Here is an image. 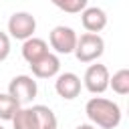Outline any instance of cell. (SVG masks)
Wrapping results in <instances>:
<instances>
[{
	"mask_svg": "<svg viewBox=\"0 0 129 129\" xmlns=\"http://www.w3.org/2000/svg\"><path fill=\"white\" fill-rule=\"evenodd\" d=\"M50 2L67 14H81L89 6V0H50Z\"/></svg>",
	"mask_w": 129,
	"mask_h": 129,
	"instance_id": "15",
	"label": "cell"
},
{
	"mask_svg": "<svg viewBox=\"0 0 129 129\" xmlns=\"http://www.w3.org/2000/svg\"><path fill=\"white\" fill-rule=\"evenodd\" d=\"M18 109H20V105L8 93H0V119L2 121H10Z\"/></svg>",
	"mask_w": 129,
	"mask_h": 129,
	"instance_id": "14",
	"label": "cell"
},
{
	"mask_svg": "<svg viewBox=\"0 0 129 129\" xmlns=\"http://www.w3.org/2000/svg\"><path fill=\"white\" fill-rule=\"evenodd\" d=\"M81 89H83V83H81L79 75H75V73H58L56 75L54 91H56L58 97H62L67 101H73L81 95Z\"/></svg>",
	"mask_w": 129,
	"mask_h": 129,
	"instance_id": "7",
	"label": "cell"
},
{
	"mask_svg": "<svg viewBox=\"0 0 129 129\" xmlns=\"http://www.w3.org/2000/svg\"><path fill=\"white\" fill-rule=\"evenodd\" d=\"M81 24L87 32H95L99 34L105 26H107V12L99 6H87L81 12Z\"/></svg>",
	"mask_w": 129,
	"mask_h": 129,
	"instance_id": "9",
	"label": "cell"
},
{
	"mask_svg": "<svg viewBox=\"0 0 129 129\" xmlns=\"http://www.w3.org/2000/svg\"><path fill=\"white\" fill-rule=\"evenodd\" d=\"M10 121H12L14 129H38L36 127V117L32 113V107H20Z\"/></svg>",
	"mask_w": 129,
	"mask_h": 129,
	"instance_id": "12",
	"label": "cell"
},
{
	"mask_svg": "<svg viewBox=\"0 0 129 129\" xmlns=\"http://www.w3.org/2000/svg\"><path fill=\"white\" fill-rule=\"evenodd\" d=\"M109 87L117 95H127L129 93V69H119L117 73H113V77H109Z\"/></svg>",
	"mask_w": 129,
	"mask_h": 129,
	"instance_id": "13",
	"label": "cell"
},
{
	"mask_svg": "<svg viewBox=\"0 0 129 129\" xmlns=\"http://www.w3.org/2000/svg\"><path fill=\"white\" fill-rule=\"evenodd\" d=\"M32 113L36 117V127L38 129H56L58 121H56V115L50 107L46 105H32Z\"/></svg>",
	"mask_w": 129,
	"mask_h": 129,
	"instance_id": "11",
	"label": "cell"
},
{
	"mask_svg": "<svg viewBox=\"0 0 129 129\" xmlns=\"http://www.w3.org/2000/svg\"><path fill=\"white\" fill-rule=\"evenodd\" d=\"M73 52H75L79 62H95L105 52V40L101 34L85 32V34L77 36V44H75Z\"/></svg>",
	"mask_w": 129,
	"mask_h": 129,
	"instance_id": "2",
	"label": "cell"
},
{
	"mask_svg": "<svg viewBox=\"0 0 129 129\" xmlns=\"http://www.w3.org/2000/svg\"><path fill=\"white\" fill-rule=\"evenodd\" d=\"M85 113L91 125L101 129H115L121 123V107L105 97H91L85 105Z\"/></svg>",
	"mask_w": 129,
	"mask_h": 129,
	"instance_id": "1",
	"label": "cell"
},
{
	"mask_svg": "<svg viewBox=\"0 0 129 129\" xmlns=\"http://www.w3.org/2000/svg\"><path fill=\"white\" fill-rule=\"evenodd\" d=\"M34 32H36V18L30 12L20 10V12H14L8 18V36L10 38L24 42L26 38L34 36Z\"/></svg>",
	"mask_w": 129,
	"mask_h": 129,
	"instance_id": "4",
	"label": "cell"
},
{
	"mask_svg": "<svg viewBox=\"0 0 129 129\" xmlns=\"http://www.w3.org/2000/svg\"><path fill=\"white\" fill-rule=\"evenodd\" d=\"M8 54H10V36L0 30V62L6 60Z\"/></svg>",
	"mask_w": 129,
	"mask_h": 129,
	"instance_id": "16",
	"label": "cell"
},
{
	"mask_svg": "<svg viewBox=\"0 0 129 129\" xmlns=\"http://www.w3.org/2000/svg\"><path fill=\"white\" fill-rule=\"evenodd\" d=\"M0 129H4V127H2V125H0Z\"/></svg>",
	"mask_w": 129,
	"mask_h": 129,
	"instance_id": "18",
	"label": "cell"
},
{
	"mask_svg": "<svg viewBox=\"0 0 129 129\" xmlns=\"http://www.w3.org/2000/svg\"><path fill=\"white\" fill-rule=\"evenodd\" d=\"M30 71H32V77L36 79H52L60 71V58L52 52H46L44 56H40L36 62L30 64Z\"/></svg>",
	"mask_w": 129,
	"mask_h": 129,
	"instance_id": "8",
	"label": "cell"
},
{
	"mask_svg": "<svg viewBox=\"0 0 129 129\" xmlns=\"http://www.w3.org/2000/svg\"><path fill=\"white\" fill-rule=\"evenodd\" d=\"M48 42L54 48V52H58V54H71L75 50V44H77V32L71 26L58 24V26H54L50 30Z\"/></svg>",
	"mask_w": 129,
	"mask_h": 129,
	"instance_id": "6",
	"label": "cell"
},
{
	"mask_svg": "<svg viewBox=\"0 0 129 129\" xmlns=\"http://www.w3.org/2000/svg\"><path fill=\"white\" fill-rule=\"evenodd\" d=\"M36 93H38V85H36L34 77H30V75H18L8 83V95L20 107L28 105L36 97Z\"/></svg>",
	"mask_w": 129,
	"mask_h": 129,
	"instance_id": "3",
	"label": "cell"
},
{
	"mask_svg": "<svg viewBox=\"0 0 129 129\" xmlns=\"http://www.w3.org/2000/svg\"><path fill=\"white\" fill-rule=\"evenodd\" d=\"M109 69L101 62H95V64H89L87 71H85V77H83V85L89 93L93 95H101L109 89Z\"/></svg>",
	"mask_w": 129,
	"mask_h": 129,
	"instance_id": "5",
	"label": "cell"
},
{
	"mask_svg": "<svg viewBox=\"0 0 129 129\" xmlns=\"http://www.w3.org/2000/svg\"><path fill=\"white\" fill-rule=\"evenodd\" d=\"M48 52V44H46V40H42V38H38V36H30V38H26L24 42H22V58L28 62V64H32V62H36L40 56H44Z\"/></svg>",
	"mask_w": 129,
	"mask_h": 129,
	"instance_id": "10",
	"label": "cell"
},
{
	"mask_svg": "<svg viewBox=\"0 0 129 129\" xmlns=\"http://www.w3.org/2000/svg\"><path fill=\"white\" fill-rule=\"evenodd\" d=\"M75 129H97L95 125H91V123H81V125H77Z\"/></svg>",
	"mask_w": 129,
	"mask_h": 129,
	"instance_id": "17",
	"label": "cell"
}]
</instances>
